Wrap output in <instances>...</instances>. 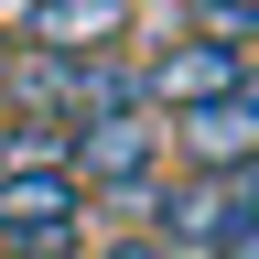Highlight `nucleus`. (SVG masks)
Masks as SVG:
<instances>
[{
    "label": "nucleus",
    "mask_w": 259,
    "mask_h": 259,
    "mask_svg": "<svg viewBox=\"0 0 259 259\" xmlns=\"http://www.w3.org/2000/svg\"><path fill=\"white\" fill-rule=\"evenodd\" d=\"M108 259H173V248H162V238H119Z\"/></svg>",
    "instance_id": "nucleus-7"
},
{
    "label": "nucleus",
    "mask_w": 259,
    "mask_h": 259,
    "mask_svg": "<svg viewBox=\"0 0 259 259\" xmlns=\"http://www.w3.org/2000/svg\"><path fill=\"white\" fill-rule=\"evenodd\" d=\"M205 259H259V227H238V238H227V248H205Z\"/></svg>",
    "instance_id": "nucleus-6"
},
{
    "label": "nucleus",
    "mask_w": 259,
    "mask_h": 259,
    "mask_svg": "<svg viewBox=\"0 0 259 259\" xmlns=\"http://www.w3.org/2000/svg\"><path fill=\"white\" fill-rule=\"evenodd\" d=\"M76 216H87V184L65 173H0V248L11 259H65L76 248Z\"/></svg>",
    "instance_id": "nucleus-1"
},
{
    "label": "nucleus",
    "mask_w": 259,
    "mask_h": 259,
    "mask_svg": "<svg viewBox=\"0 0 259 259\" xmlns=\"http://www.w3.org/2000/svg\"><path fill=\"white\" fill-rule=\"evenodd\" d=\"M22 32H44V54H108L130 11L119 0H44V11H22Z\"/></svg>",
    "instance_id": "nucleus-5"
},
{
    "label": "nucleus",
    "mask_w": 259,
    "mask_h": 259,
    "mask_svg": "<svg viewBox=\"0 0 259 259\" xmlns=\"http://www.w3.org/2000/svg\"><path fill=\"white\" fill-rule=\"evenodd\" d=\"M151 162H162V119L151 108H130V119H87V130H65V173H76L87 194H151Z\"/></svg>",
    "instance_id": "nucleus-2"
},
{
    "label": "nucleus",
    "mask_w": 259,
    "mask_h": 259,
    "mask_svg": "<svg viewBox=\"0 0 259 259\" xmlns=\"http://www.w3.org/2000/svg\"><path fill=\"white\" fill-rule=\"evenodd\" d=\"M0 65H11V32H0Z\"/></svg>",
    "instance_id": "nucleus-9"
},
{
    "label": "nucleus",
    "mask_w": 259,
    "mask_h": 259,
    "mask_svg": "<svg viewBox=\"0 0 259 259\" xmlns=\"http://www.w3.org/2000/svg\"><path fill=\"white\" fill-rule=\"evenodd\" d=\"M238 44H205V32H184V44H162L151 54V76H141V97L151 108H173V119H194V108H216V97H238Z\"/></svg>",
    "instance_id": "nucleus-3"
},
{
    "label": "nucleus",
    "mask_w": 259,
    "mask_h": 259,
    "mask_svg": "<svg viewBox=\"0 0 259 259\" xmlns=\"http://www.w3.org/2000/svg\"><path fill=\"white\" fill-rule=\"evenodd\" d=\"M173 141H184L194 173H259V108L248 97H216V108L173 119Z\"/></svg>",
    "instance_id": "nucleus-4"
},
{
    "label": "nucleus",
    "mask_w": 259,
    "mask_h": 259,
    "mask_svg": "<svg viewBox=\"0 0 259 259\" xmlns=\"http://www.w3.org/2000/svg\"><path fill=\"white\" fill-rule=\"evenodd\" d=\"M238 97H248V108H259V65H248V76H238Z\"/></svg>",
    "instance_id": "nucleus-8"
}]
</instances>
